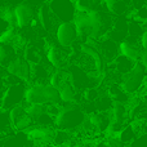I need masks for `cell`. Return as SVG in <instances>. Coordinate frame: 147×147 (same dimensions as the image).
Instances as JSON below:
<instances>
[{"label":"cell","instance_id":"8","mask_svg":"<svg viewBox=\"0 0 147 147\" xmlns=\"http://www.w3.org/2000/svg\"><path fill=\"white\" fill-rule=\"evenodd\" d=\"M8 115H9L10 128H12V130H16V132H25L27 128H30L34 124V120L26 114L25 107H23L22 103L9 109Z\"/></svg>","mask_w":147,"mask_h":147},{"label":"cell","instance_id":"5","mask_svg":"<svg viewBox=\"0 0 147 147\" xmlns=\"http://www.w3.org/2000/svg\"><path fill=\"white\" fill-rule=\"evenodd\" d=\"M47 3L58 22H67L74 20L76 13L75 0H47Z\"/></svg>","mask_w":147,"mask_h":147},{"label":"cell","instance_id":"6","mask_svg":"<svg viewBox=\"0 0 147 147\" xmlns=\"http://www.w3.org/2000/svg\"><path fill=\"white\" fill-rule=\"evenodd\" d=\"M56 41L62 48H72V45L78 41V31L72 21L58 22L56 26Z\"/></svg>","mask_w":147,"mask_h":147},{"label":"cell","instance_id":"17","mask_svg":"<svg viewBox=\"0 0 147 147\" xmlns=\"http://www.w3.org/2000/svg\"><path fill=\"white\" fill-rule=\"evenodd\" d=\"M103 8L112 16H125L129 10V5L123 0H103Z\"/></svg>","mask_w":147,"mask_h":147},{"label":"cell","instance_id":"25","mask_svg":"<svg viewBox=\"0 0 147 147\" xmlns=\"http://www.w3.org/2000/svg\"><path fill=\"white\" fill-rule=\"evenodd\" d=\"M5 88H7V83H5V79H4L3 72H0V98H1V96H3V93H4Z\"/></svg>","mask_w":147,"mask_h":147},{"label":"cell","instance_id":"11","mask_svg":"<svg viewBox=\"0 0 147 147\" xmlns=\"http://www.w3.org/2000/svg\"><path fill=\"white\" fill-rule=\"evenodd\" d=\"M38 21H39L40 27L43 28L44 31H47V32H52L53 28L58 25V21H57V18L53 16V13L51 12L49 5H48V3L47 1L43 3L41 5H39Z\"/></svg>","mask_w":147,"mask_h":147},{"label":"cell","instance_id":"20","mask_svg":"<svg viewBox=\"0 0 147 147\" xmlns=\"http://www.w3.org/2000/svg\"><path fill=\"white\" fill-rule=\"evenodd\" d=\"M23 107H25V111L31 119L35 121L44 111H45V105H38V103H26L22 102Z\"/></svg>","mask_w":147,"mask_h":147},{"label":"cell","instance_id":"2","mask_svg":"<svg viewBox=\"0 0 147 147\" xmlns=\"http://www.w3.org/2000/svg\"><path fill=\"white\" fill-rule=\"evenodd\" d=\"M26 103H38V105H51L61 103V97L57 88L51 84H27L25 89Z\"/></svg>","mask_w":147,"mask_h":147},{"label":"cell","instance_id":"24","mask_svg":"<svg viewBox=\"0 0 147 147\" xmlns=\"http://www.w3.org/2000/svg\"><path fill=\"white\" fill-rule=\"evenodd\" d=\"M145 5H146V0H130L129 7L132 9H138V8H142Z\"/></svg>","mask_w":147,"mask_h":147},{"label":"cell","instance_id":"19","mask_svg":"<svg viewBox=\"0 0 147 147\" xmlns=\"http://www.w3.org/2000/svg\"><path fill=\"white\" fill-rule=\"evenodd\" d=\"M115 136H116V137L119 138L121 142H124L125 145H129V143L132 142V141L134 140L137 136H140V134L136 132V129L133 128V125L130 124V123H128V124H125L124 127H123Z\"/></svg>","mask_w":147,"mask_h":147},{"label":"cell","instance_id":"27","mask_svg":"<svg viewBox=\"0 0 147 147\" xmlns=\"http://www.w3.org/2000/svg\"><path fill=\"white\" fill-rule=\"evenodd\" d=\"M5 1V5H9V7H14V5L20 4V3L25 1V0H4Z\"/></svg>","mask_w":147,"mask_h":147},{"label":"cell","instance_id":"7","mask_svg":"<svg viewBox=\"0 0 147 147\" xmlns=\"http://www.w3.org/2000/svg\"><path fill=\"white\" fill-rule=\"evenodd\" d=\"M70 53L71 51L66 48H62L58 44L54 45L51 44L47 47V61L53 69H67L70 65Z\"/></svg>","mask_w":147,"mask_h":147},{"label":"cell","instance_id":"3","mask_svg":"<svg viewBox=\"0 0 147 147\" xmlns=\"http://www.w3.org/2000/svg\"><path fill=\"white\" fill-rule=\"evenodd\" d=\"M145 76H146V66L142 62L138 61L134 63V66H133V69L130 71L120 76L119 84L125 93L133 96V94H136L140 90L142 84L145 83Z\"/></svg>","mask_w":147,"mask_h":147},{"label":"cell","instance_id":"9","mask_svg":"<svg viewBox=\"0 0 147 147\" xmlns=\"http://www.w3.org/2000/svg\"><path fill=\"white\" fill-rule=\"evenodd\" d=\"M5 71L10 75L16 76L17 79H20L21 81L28 84L31 76V65L23 58V56H17L14 59L9 62L5 67Z\"/></svg>","mask_w":147,"mask_h":147},{"label":"cell","instance_id":"18","mask_svg":"<svg viewBox=\"0 0 147 147\" xmlns=\"http://www.w3.org/2000/svg\"><path fill=\"white\" fill-rule=\"evenodd\" d=\"M75 8L78 12H92L103 9V0H75Z\"/></svg>","mask_w":147,"mask_h":147},{"label":"cell","instance_id":"26","mask_svg":"<svg viewBox=\"0 0 147 147\" xmlns=\"http://www.w3.org/2000/svg\"><path fill=\"white\" fill-rule=\"evenodd\" d=\"M26 3H28V4H31L32 7H39V5H41L43 3H45L47 0H25Z\"/></svg>","mask_w":147,"mask_h":147},{"label":"cell","instance_id":"12","mask_svg":"<svg viewBox=\"0 0 147 147\" xmlns=\"http://www.w3.org/2000/svg\"><path fill=\"white\" fill-rule=\"evenodd\" d=\"M51 72V65L44 63V61L40 63L31 65V76L28 84H47Z\"/></svg>","mask_w":147,"mask_h":147},{"label":"cell","instance_id":"14","mask_svg":"<svg viewBox=\"0 0 147 147\" xmlns=\"http://www.w3.org/2000/svg\"><path fill=\"white\" fill-rule=\"evenodd\" d=\"M22 56L30 65H36V63H40V62L44 61L43 48L35 43H32V44L26 47V48L23 49Z\"/></svg>","mask_w":147,"mask_h":147},{"label":"cell","instance_id":"10","mask_svg":"<svg viewBox=\"0 0 147 147\" xmlns=\"http://www.w3.org/2000/svg\"><path fill=\"white\" fill-rule=\"evenodd\" d=\"M13 16H14V27H28L30 22L35 18V7L26 1H22L13 7Z\"/></svg>","mask_w":147,"mask_h":147},{"label":"cell","instance_id":"13","mask_svg":"<svg viewBox=\"0 0 147 147\" xmlns=\"http://www.w3.org/2000/svg\"><path fill=\"white\" fill-rule=\"evenodd\" d=\"M145 49L141 48L140 44H134V43H130L128 40H123L119 43V54H123V56L128 57L129 59L134 62L141 61V57L142 54L145 53Z\"/></svg>","mask_w":147,"mask_h":147},{"label":"cell","instance_id":"22","mask_svg":"<svg viewBox=\"0 0 147 147\" xmlns=\"http://www.w3.org/2000/svg\"><path fill=\"white\" fill-rule=\"evenodd\" d=\"M147 136L146 133H142V134L137 136L132 142L128 145V147H147Z\"/></svg>","mask_w":147,"mask_h":147},{"label":"cell","instance_id":"1","mask_svg":"<svg viewBox=\"0 0 147 147\" xmlns=\"http://www.w3.org/2000/svg\"><path fill=\"white\" fill-rule=\"evenodd\" d=\"M86 114L79 103H62L59 112L54 116V128L65 130H76L85 120Z\"/></svg>","mask_w":147,"mask_h":147},{"label":"cell","instance_id":"4","mask_svg":"<svg viewBox=\"0 0 147 147\" xmlns=\"http://www.w3.org/2000/svg\"><path fill=\"white\" fill-rule=\"evenodd\" d=\"M26 86H27V84L23 81L7 85L1 98H0V110H9L17 105L22 103L23 98H25Z\"/></svg>","mask_w":147,"mask_h":147},{"label":"cell","instance_id":"16","mask_svg":"<svg viewBox=\"0 0 147 147\" xmlns=\"http://www.w3.org/2000/svg\"><path fill=\"white\" fill-rule=\"evenodd\" d=\"M134 63L136 62L129 59L128 57L123 56V54H117V56L110 62V66H111V69L114 70L115 72L119 74V75H124V74H127L128 71H130V70L133 69Z\"/></svg>","mask_w":147,"mask_h":147},{"label":"cell","instance_id":"21","mask_svg":"<svg viewBox=\"0 0 147 147\" xmlns=\"http://www.w3.org/2000/svg\"><path fill=\"white\" fill-rule=\"evenodd\" d=\"M102 142H103L105 147H128V145L121 142L116 136H106Z\"/></svg>","mask_w":147,"mask_h":147},{"label":"cell","instance_id":"28","mask_svg":"<svg viewBox=\"0 0 147 147\" xmlns=\"http://www.w3.org/2000/svg\"><path fill=\"white\" fill-rule=\"evenodd\" d=\"M4 5H5V1L4 0H0V8H3Z\"/></svg>","mask_w":147,"mask_h":147},{"label":"cell","instance_id":"15","mask_svg":"<svg viewBox=\"0 0 147 147\" xmlns=\"http://www.w3.org/2000/svg\"><path fill=\"white\" fill-rule=\"evenodd\" d=\"M20 54L22 56V53L16 48L14 44L0 43V66L7 67V65Z\"/></svg>","mask_w":147,"mask_h":147},{"label":"cell","instance_id":"23","mask_svg":"<svg viewBox=\"0 0 147 147\" xmlns=\"http://www.w3.org/2000/svg\"><path fill=\"white\" fill-rule=\"evenodd\" d=\"M9 27H10V25L8 23V21L1 16V13H0V35H1L4 31H7Z\"/></svg>","mask_w":147,"mask_h":147}]
</instances>
